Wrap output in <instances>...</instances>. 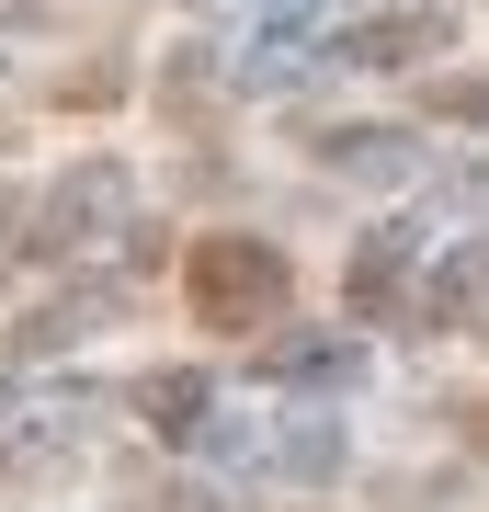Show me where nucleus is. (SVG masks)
<instances>
[{
    "label": "nucleus",
    "instance_id": "f257e3e1",
    "mask_svg": "<svg viewBox=\"0 0 489 512\" xmlns=\"http://www.w3.org/2000/svg\"><path fill=\"white\" fill-rule=\"evenodd\" d=\"M182 285H194V319H205V330H273V319H285V296H296L285 251H273V239H251V228L194 239Z\"/></svg>",
    "mask_w": 489,
    "mask_h": 512
},
{
    "label": "nucleus",
    "instance_id": "f03ea898",
    "mask_svg": "<svg viewBox=\"0 0 489 512\" xmlns=\"http://www.w3.org/2000/svg\"><path fill=\"white\" fill-rule=\"evenodd\" d=\"M126 228H137V171L126 160H80L69 183H46L23 251H35V262H80L91 239H126Z\"/></svg>",
    "mask_w": 489,
    "mask_h": 512
},
{
    "label": "nucleus",
    "instance_id": "7ed1b4c3",
    "mask_svg": "<svg viewBox=\"0 0 489 512\" xmlns=\"http://www.w3.org/2000/svg\"><path fill=\"white\" fill-rule=\"evenodd\" d=\"M330 57H342V69H433V57H455V23H444V0H421V12H376V23H342Z\"/></svg>",
    "mask_w": 489,
    "mask_h": 512
},
{
    "label": "nucleus",
    "instance_id": "20e7f679",
    "mask_svg": "<svg viewBox=\"0 0 489 512\" xmlns=\"http://www.w3.org/2000/svg\"><path fill=\"white\" fill-rule=\"evenodd\" d=\"M410 262H421V239H410V228H376V239L353 251V274H342V308H353V319H410V308H421V274H410Z\"/></svg>",
    "mask_w": 489,
    "mask_h": 512
},
{
    "label": "nucleus",
    "instance_id": "39448f33",
    "mask_svg": "<svg viewBox=\"0 0 489 512\" xmlns=\"http://www.w3.org/2000/svg\"><path fill=\"white\" fill-rule=\"evenodd\" d=\"M126 274H91V285H69V296H46L35 319H23V365H46V353H69V342H91V330H103L114 308H126Z\"/></svg>",
    "mask_w": 489,
    "mask_h": 512
},
{
    "label": "nucleus",
    "instance_id": "423d86ee",
    "mask_svg": "<svg viewBox=\"0 0 489 512\" xmlns=\"http://www.w3.org/2000/svg\"><path fill=\"white\" fill-rule=\"evenodd\" d=\"M421 330H467V319H489V239H455V251L421 274V308H410Z\"/></svg>",
    "mask_w": 489,
    "mask_h": 512
},
{
    "label": "nucleus",
    "instance_id": "0eeeda50",
    "mask_svg": "<svg viewBox=\"0 0 489 512\" xmlns=\"http://www.w3.org/2000/svg\"><path fill=\"white\" fill-rule=\"evenodd\" d=\"M319 160L342 171V183H376V194L421 183V137H399V126H342V137H319Z\"/></svg>",
    "mask_w": 489,
    "mask_h": 512
},
{
    "label": "nucleus",
    "instance_id": "6e6552de",
    "mask_svg": "<svg viewBox=\"0 0 489 512\" xmlns=\"http://www.w3.org/2000/svg\"><path fill=\"white\" fill-rule=\"evenodd\" d=\"M205 410H217V376H205V365H160V376L137 387V421H148L160 444H194Z\"/></svg>",
    "mask_w": 489,
    "mask_h": 512
},
{
    "label": "nucleus",
    "instance_id": "1a4fd4ad",
    "mask_svg": "<svg viewBox=\"0 0 489 512\" xmlns=\"http://www.w3.org/2000/svg\"><path fill=\"white\" fill-rule=\"evenodd\" d=\"M262 376H285V387H353L364 353H353V330H296V342H262Z\"/></svg>",
    "mask_w": 489,
    "mask_h": 512
},
{
    "label": "nucleus",
    "instance_id": "9d476101",
    "mask_svg": "<svg viewBox=\"0 0 489 512\" xmlns=\"http://www.w3.org/2000/svg\"><path fill=\"white\" fill-rule=\"evenodd\" d=\"M296 478H342V421L330 410H308V421H285V444H273Z\"/></svg>",
    "mask_w": 489,
    "mask_h": 512
},
{
    "label": "nucleus",
    "instance_id": "9b49d317",
    "mask_svg": "<svg viewBox=\"0 0 489 512\" xmlns=\"http://www.w3.org/2000/svg\"><path fill=\"white\" fill-rule=\"evenodd\" d=\"M160 103L171 114H217V57H205V46H171L160 57Z\"/></svg>",
    "mask_w": 489,
    "mask_h": 512
},
{
    "label": "nucleus",
    "instance_id": "f8f14e48",
    "mask_svg": "<svg viewBox=\"0 0 489 512\" xmlns=\"http://www.w3.org/2000/svg\"><path fill=\"white\" fill-rule=\"evenodd\" d=\"M319 0H262V46L239 57V80H285V46H296V23H308Z\"/></svg>",
    "mask_w": 489,
    "mask_h": 512
},
{
    "label": "nucleus",
    "instance_id": "ddd939ff",
    "mask_svg": "<svg viewBox=\"0 0 489 512\" xmlns=\"http://www.w3.org/2000/svg\"><path fill=\"white\" fill-rule=\"evenodd\" d=\"M433 114L467 126V137H489V80H478V69H433Z\"/></svg>",
    "mask_w": 489,
    "mask_h": 512
},
{
    "label": "nucleus",
    "instance_id": "4468645a",
    "mask_svg": "<svg viewBox=\"0 0 489 512\" xmlns=\"http://www.w3.org/2000/svg\"><path fill=\"white\" fill-rule=\"evenodd\" d=\"M467 433H478V456H489V399H478V410H467Z\"/></svg>",
    "mask_w": 489,
    "mask_h": 512
},
{
    "label": "nucleus",
    "instance_id": "2eb2a0df",
    "mask_svg": "<svg viewBox=\"0 0 489 512\" xmlns=\"http://www.w3.org/2000/svg\"><path fill=\"white\" fill-rule=\"evenodd\" d=\"M0 217H12V183H0Z\"/></svg>",
    "mask_w": 489,
    "mask_h": 512
}]
</instances>
